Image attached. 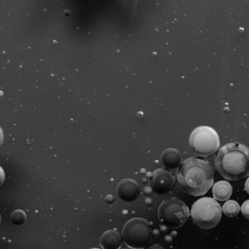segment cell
I'll return each instance as SVG.
<instances>
[{
    "mask_svg": "<svg viewBox=\"0 0 249 249\" xmlns=\"http://www.w3.org/2000/svg\"><path fill=\"white\" fill-rule=\"evenodd\" d=\"M232 192V188L230 183L220 180L215 183L212 188V193L215 199L219 201L229 199Z\"/></svg>",
    "mask_w": 249,
    "mask_h": 249,
    "instance_id": "cell-11",
    "label": "cell"
},
{
    "mask_svg": "<svg viewBox=\"0 0 249 249\" xmlns=\"http://www.w3.org/2000/svg\"><path fill=\"white\" fill-rule=\"evenodd\" d=\"M64 14L66 16H70L71 14V12L69 10L66 9L64 11Z\"/></svg>",
    "mask_w": 249,
    "mask_h": 249,
    "instance_id": "cell-23",
    "label": "cell"
},
{
    "mask_svg": "<svg viewBox=\"0 0 249 249\" xmlns=\"http://www.w3.org/2000/svg\"><path fill=\"white\" fill-rule=\"evenodd\" d=\"M214 170L208 161L191 158L180 165L176 175L179 189L183 192L193 196L206 194L213 185Z\"/></svg>",
    "mask_w": 249,
    "mask_h": 249,
    "instance_id": "cell-1",
    "label": "cell"
},
{
    "mask_svg": "<svg viewBox=\"0 0 249 249\" xmlns=\"http://www.w3.org/2000/svg\"><path fill=\"white\" fill-rule=\"evenodd\" d=\"M122 237L129 248L144 249L152 240V232L149 222L142 218L129 220L123 228Z\"/></svg>",
    "mask_w": 249,
    "mask_h": 249,
    "instance_id": "cell-4",
    "label": "cell"
},
{
    "mask_svg": "<svg viewBox=\"0 0 249 249\" xmlns=\"http://www.w3.org/2000/svg\"><path fill=\"white\" fill-rule=\"evenodd\" d=\"M158 213L160 223L170 229L181 227L190 215L188 207L181 200L175 197L163 200L159 207Z\"/></svg>",
    "mask_w": 249,
    "mask_h": 249,
    "instance_id": "cell-6",
    "label": "cell"
},
{
    "mask_svg": "<svg viewBox=\"0 0 249 249\" xmlns=\"http://www.w3.org/2000/svg\"><path fill=\"white\" fill-rule=\"evenodd\" d=\"M191 215L194 222L199 227L209 229L216 226L222 215V208L214 199L204 197L192 205Z\"/></svg>",
    "mask_w": 249,
    "mask_h": 249,
    "instance_id": "cell-3",
    "label": "cell"
},
{
    "mask_svg": "<svg viewBox=\"0 0 249 249\" xmlns=\"http://www.w3.org/2000/svg\"><path fill=\"white\" fill-rule=\"evenodd\" d=\"M11 222L16 226L24 224L27 220L26 213L22 210H16L12 212L10 216Z\"/></svg>",
    "mask_w": 249,
    "mask_h": 249,
    "instance_id": "cell-13",
    "label": "cell"
},
{
    "mask_svg": "<svg viewBox=\"0 0 249 249\" xmlns=\"http://www.w3.org/2000/svg\"><path fill=\"white\" fill-rule=\"evenodd\" d=\"M5 178V173L2 168L0 166V186L3 183Z\"/></svg>",
    "mask_w": 249,
    "mask_h": 249,
    "instance_id": "cell-15",
    "label": "cell"
},
{
    "mask_svg": "<svg viewBox=\"0 0 249 249\" xmlns=\"http://www.w3.org/2000/svg\"><path fill=\"white\" fill-rule=\"evenodd\" d=\"M120 234L113 230L105 231L100 239V245L103 249H119L122 245Z\"/></svg>",
    "mask_w": 249,
    "mask_h": 249,
    "instance_id": "cell-10",
    "label": "cell"
},
{
    "mask_svg": "<svg viewBox=\"0 0 249 249\" xmlns=\"http://www.w3.org/2000/svg\"><path fill=\"white\" fill-rule=\"evenodd\" d=\"M161 162L166 169L173 170L180 166L182 162L181 153L175 148L165 149L161 155Z\"/></svg>",
    "mask_w": 249,
    "mask_h": 249,
    "instance_id": "cell-9",
    "label": "cell"
},
{
    "mask_svg": "<svg viewBox=\"0 0 249 249\" xmlns=\"http://www.w3.org/2000/svg\"><path fill=\"white\" fill-rule=\"evenodd\" d=\"M105 200L107 203L108 204H111L114 201V197L113 196L108 195L106 197Z\"/></svg>",
    "mask_w": 249,
    "mask_h": 249,
    "instance_id": "cell-16",
    "label": "cell"
},
{
    "mask_svg": "<svg viewBox=\"0 0 249 249\" xmlns=\"http://www.w3.org/2000/svg\"><path fill=\"white\" fill-rule=\"evenodd\" d=\"M152 233L154 235H158L159 234V231L157 230H155L153 231Z\"/></svg>",
    "mask_w": 249,
    "mask_h": 249,
    "instance_id": "cell-25",
    "label": "cell"
},
{
    "mask_svg": "<svg viewBox=\"0 0 249 249\" xmlns=\"http://www.w3.org/2000/svg\"><path fill=\"white\" fill-rule=\"evenodd\" d=\"M176 233H177L176 231H173L172 232L171 235H173V236H176L177 235V234H175Z\"/></svg>",
    "mask_w": 249,
    "mask_h": 249,
    "instance_id": "cell-26",
    "label": "cell"
},
{
    "mask_svg": "<svg viewBox=\"0 0 249 249\" xmlns=\"http://www.w3.org/2000/svg\"><path fill=\"white\" fill-rule=\"evenodd\" d=\"M172 240H173V238L171 235H166L164 238L165 241L168 243H170L172 242Z\"/></svg>",
    "mask_w": 249,
    "mask_h": 249,
    "instance_id": "cell-20",
    "label": "cell"
},
{
    "mask_svg": "<svg viewBox=\"0 0 249 249\" xmlns=\"http://www.w3.org/2000/svg\"><path fill=\"white\" fill-rule=\"evenodd\" d=\"M117 193L123 200L133 202L139 197L140 189L138 183L134 180L124 179L119 183Z\"/></svg>",
    "mask_w": 249,
    "mask_h": 249,
    "instance_id": "cell-8",
    "label": "cell"
},
{
    "mask_svg": "<svg viewBox=\"0 0 249 249\" xmlns=\"http://www.w3.org/2000/svg\"><path fill=\"white\" fill-rule=\"evenodd\" d=\"M240 209V206L237 201L229 200L223 204L222 210L226 215L234 217L238 213Z\"/></svg>",
    "mask_w": 249,
    "mask_h": 249,
    "instance_id": "cell-12",
    "label": "cell"
},
{
    "mask_svg": "<svg viewBox=\"0 0 249 249\" xmlns=\"http://www.w3.org/2000/svg\"><path fill=\"white\" fill-rule=\"evenodd\" d=\"M148 249H164L159 244H155L150 246Z\"/></svg>",
    "mask_w": 249,
    "mask_h": 249,
    "instance_id": "cell-17",
    "label": "cell"
},
{
    "mask_svg": "<svg viewBox=\"0 0 249 249\" xmlns=\"http://www.w3.org/2000/svg\"><path fill=\"white\" fill-rule=\"evenodd\" d=\"M216 171L225 179L239 181L249 175V151L238 142L226 144L221 147L214 160Z\"/></svg>",
    "mask_w": 249,
    "mask_h": 249,
    "instance_id": "cell-2",
    "label": "cell"
},
{
    "mask_svg": "<svg viewBox=\"0 0 249 249\" xmlns=\"http://www.w3.org/2000/svg\"><path fill=\"white\" fill-rule=\"evenodd\" d=\"M193 153L199 157H208L214 154L220 146L219 137L213 128L200 126L196 128L189 138Z\"/></svg>",
    "mask_w": 249,
    "mask_h": 249,
    "instance_id": "cell-5",
    "label": "cell"
},
{
    "mask_svg": "<svg viewBox=\"0 0 249 249\" xmlns=\"http://www.w3.org/2000/svg\"><path fill=\"white\" fill-rule=\"evenodd\" d=\"M144 192L145 194L147 195H149L152 193V189L151 187H146L144 189Z\"/></svg>",
    "mask_w": 249,
    "mask_h": 249,
    "instance_id": "cell-18",
    "label": "cell"
},
{
    "mask_svg": "<svg viewBox=\"0 0 249 249\" xmlns=\"http://www.w3.org/2000/svg\"><path fill=\"white\" fill-rule=\"evenodd\" d=\"M0 222H1V216H0Z\"/></svg>",
    "mask_w": 249,
    "mask_h": 249,
    "instance_id": "cell-28",
    "label": "cell"
},
{
    "mask_svg": "<svg viewBox=\"0 0 249 249\" xmlns=\"http://www.w3.org/2000/svg\"><path fill=\"white\" fill-rule=\"evenodd\" d=\"M4 139V135H3V132L1 129V128L0 127V147L1 146Z\"/></svg>",
    "mask_w": 249,
    "mask_h": 249,
    "instance_id": "cell-19",
    "label": "cell"
},
{
    "mask_svg": "<svg viewBox=\"0 0 249 249\" xmlns=\"http://www.w3.org/2000/svg\"><path fill=\"white\" fill-rule=\"evenodd\" d=\"M245 188L247 192L249 193V178H248L245 183Z\"/></svg>",
    "mask_w": 249,
    "mask_h": 249,
    "instance_id": "cell-22",
    "label": "cell"
},
{
    "mask_svg": "<svg viewBox=\"0 0 249 249\" xmlns=\"http://www.w3.org/2000/svg\"><path fill=\"white\" fill-rule=\"evenodd\" d=\"M145 203L147 205H150L152 203V200L150 198H146L145 200Z\"/></svg>",
    "mask_w": 249,
    "mask_h": 249,
    "instance_id": "cell-21",
    "label": "cell"
},
{
    "mask_svg": "<svg viewBox=\"0 0 249 249\" xmlns=\"http://www.w3.org/2000/svg\"><path fill=\"white\" fill-rule=\"evenodd\" d=\"M241 212L243 215L247 218H249V200L245 201L241 206Z\"/></svg>",
    "mask_w": 249,
    "mask_h": 249,
    "instance_id": "cell-14",
    "label": "cell"
},
{
    "mask_svg": "<svg viewBox=\"0 0 249 249\" xmlns=\"http://www.w3.org/2000/svg\"><path fill=\"white\" fill-rule=\"evenodd\" d=\"M151 188L157 194L165 195L170 193L174 188L175 178L168 170L159 168L155 170L150 180Z\"/></svg>",
    "mask_w": 249,
    "mask_h": 249,
    "instance_id": "cell-7",
    "label": "cell"
},
{
    "mask_svg": "<svg viewBox=\"0 0 249 249\" xmlns=\"http://www.w3.org/2000/svg\"><path fill=\"white\" fill-rule=\"evenodd\" d=\"M91 249H98V248H92Z\"/></svg>",
    "mask_w": 249,
    "mask_h": 249,
    "instance_id": "cell-27",
    "label": "cell"
},
{
    "mask_svg": "<svg viewBox=\"0 0 249 249\" xmlns=\"http://www.w3.org/2000/svg\"><path fill=\"white\" fill-rule=\"evenodd\" d=\"M167 228L165 226L162 225V226H160V230L162 232H165L167 231Z\"/></svg>",
    "mask_w": 249,
    "mask_h": 249,
    "instance_id": "cell-24",
    "label": "cell"
}]
</instances>
